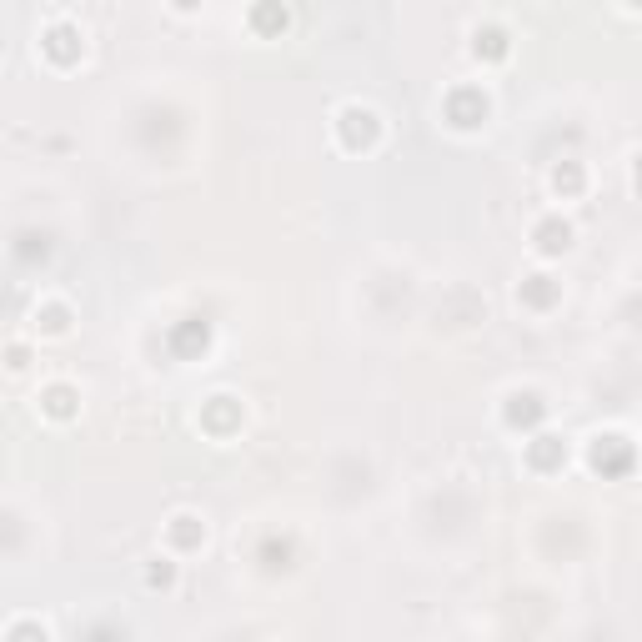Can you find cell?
I'll return each instance as SVG.
<instances>
[{"label":"cell","mask_w":642,"mask_h":642,"mask_svg":"<svg viewBox=\"0 0 642 642\" xmlns=\"http://www.w3.org/2000/svg\"><path fill=\"white\" fill-rule=\"evenodd\" d=\"M332 126H337L342 151H372V146L382 141V116H377L372 106H362V101H347Z\"/></svg>","instance_id":"6da1fadb"},{"label":"cell","mask_w":642,"mask_h":642,"mask_svg":"<svg viewBox=\"0 0 642 642\" xmlns=\"http://www.w3.org/2000/svg\"><path fill=\"white\" fill-rule=\"evenodd\" d=\"M41 56L51 61V66H76L81 56H86V36H81V26L76 21H51L46 31H41Z\"/></svg>","instance_id":"7a4b0ae2"},{"label":"cell","mask_w":642,"mask_h":642,"mask_svg":"<svg viewBox=\"0 0 642 642\" xmlns=\"http://www.w3.org/2000/svg\"><path fill=\"white\" fill-rule=\"evenodd\" d=\"M587 462H592V472L617 477V472H627V467H632V442H627L622 432H597V437H592V447H587Z\"/></svg>","instance_id":"3957f363"},{"label":"cell","mask_w":642,"mask_h":642,"mask_svg":"<svg viewBox=\"0 0 642 642\" xmlns=\"http://www.w3.org/2000/svg\"><path fill=\"white\" fill-rule=\"evenodd\" d=\"M447 121H452L457 131H477V126L487 121V91H482V86H457V91L447 96Z\"/></svg>","instance_id":"277c9868"},{"label":"cell","mask_w":642,"mask_h":642,"mask_svg":"<svg viewBox=\"0 0 642 642\" xmlns=\"http://www.w3.org/2000/svg\"><path fill=\"white\" fill-rule=\"evenodd\" d=\"M201 547H206V517L171 512V522H166V552L186 557V552H201Z\"/></svg>","instance_id":"5b68a950"},{"label":"cell","mask_w":642,"mask_h":642,"mask_svg":"<svg viewBox=\"0 0 642 642\" xmlns=\"http://www.w3.org/2000/svg\"><path fill=\"white\" fill-rule=\"evenodd\" d=\"M572 241H577V231H572V221H562V216H542V221L532 226V251H537L542 261L572 251Z\"/></svg>","instance_id":"8992f818"},{"label":"cell","mask_w":642,"mask_h":642,"mask_svg":"<svg viewBox=\"0 0 642 642\" xmlns=\"http://www.w3.org/2000/svg\"><path fill=\"white\" fill-rule=\"evenodd\" d=\"M36 402H41V417H51V422H76L81 417V392L71 382H46Z\"/></svg>","instance_id":"52a82bcc"},{"label":"cell","mask_w":642,"mask_h":642,"mask_svg":"<svg viewBox=\"0 0 642 642\" xmlns=\"http://www.w3.org/2000/svg\"><path fill=\"white\" fill-rule=\"evenodd\" d=\"M71 321H76V311L66 306V301H36V311H31V327L41 332V337H71Z\"/></svg>","instance_id":"ba28073f"},{"label":"cell","mask_w":642,"mask_h":642,"mask_svg":"<svg viewBox=\"0 0 642 642\" xmlns=\"http://www.w3.org/2000/svg\"><path fill=\"white\" fill-rule=\"evenodd\" d=\"M547 181H552V196H557V201H577V196H582V186H587V171H582V161H572V156H567V161H557V166H552V176H547Z\"/></svg>","instance_id":"9c48e42d"},{"label":"cell","mask_w":642,"mask_h":642,"mask_svg":"<svg viewBox=\"0 0 642 642\" xmlns=\"http://www.w3.org/2000/svg\"><path fill=\"white\" fill-rule=\"evenodd\" d=\"M557 296H562V286H557L547 271H532V276H522V286H517V301H527L532 311H547Z\"/></svg>","instance_id":"30bf717a"},{"label":"cell","mask_w":642,"mask_h":642,"mask_svg":"<svg viewBox=\"0 0 642 642\" xmlns=\"http://www.w3.org/2000/svg\"><path fill=\"white\" fill-rule=\"evenodd\" d=\"M502 417H507V427H537V422L547 417V402H542L537 392H512Z\"/></svg>","instance_id":"8fae6325"},{"label":"cell","mask_w":642,"mask_h":642,"mask_svg":"<svg viewBox=\"0 0 642 642\" xmlns=\"http://www.w3.org/2000/svg\"><path fill=\"white\" fill-rule=\"evenodd\" d=\"M562 462H567V442H562V437L542 432V437H532V442H527V467L552 472V467H562Z\"/></svg>","instance_id":"7c38bea8"},{"label":"cell","mask_w":642,"mask_h":642,"mask_svg":"<svg viewBox=\"0 0 642 642\" xmlns=\"http://www.w3.org/2000/svg\"><path fill=\"white\" fill-rule=\"evenodd\" d=\"M291 26V11L281 6V0H256L251 6V31L256 36H281Z\"/></svg>","instance_id":"4fadbf2b"},{"label":"cell","mask_w":642,"mask_h":642,"mask_svg":"<svg viewBox=\"0 0 642 642\" xmlns=\"http://www.w3.org/2000/svg\"><path fill=\"white\" fill-rule=\"evenodd\" d=\"M472 56H477V61H507V56H512L507 31H502V26H477V31H472Z\"/></svg>","instance_id":"5bb4252c"},{"label":"cell","mask_w":642,"mask_h":642,"mask_svg":"<svg viewBox=\"0 0 642 642\" xmlns=\"http://www.w3.org/2000/svg\"><path fill=\"white\" fill-rule=\"evenodd\" d=\"M141 582H146L151 592H171V587H176V552L151 557V562H146V572H141Z\"/></svg>","instance_id":"9a60e30c"},{"label":"cell","mask_w":642,"mask_h":642,"mask_svg":"<svg viewBox=\"0 0 642 642\" xmlns=\"http://www.w3.org/2000/svg\"><path fill=\"white\" fill-rule=\"evenodd\" d=\"M0 637H6V642H26V637H36V642H41V637H51V627H46L41 617H11Z\"/></svg>","instance_id":"2e32d148"},{"label":"cell","mask_w":642,"mask_h":642,"mask_svg":"<svg viewBox=\"0 0 642 642\" xmlns=\"http://www.w3.org/2000/svg\"><path fill=\"white\" fill-rule=\"evenodd\" d=\"M6 367H11L16 377L31 367V352H26V342H11V347H6Z\"/></svg>","instance_id":"e0dca14e"},{"label":"cell","mask_w":642,"mask_h":642,"mask_svg":"<svg viewBox=\"0 0 642 642\" xmlns=\"http://www.w3.org/2000/svg\"><path fill=\"white\" fill-rule=\"evenodd\" d=\"M176 11H201V0H171Z\"/></svg>","instance_id":"ac0fdd59"},{"label":"cell","mask_w":642,"mask_h":642,"mask_svg":"<svg viewBox=\"0 0 642 642\" xmlns=\"http://www.w3.org/2000/svg\"><path fill=\"white\" fill-rule=\"evenodd\" d=\"M622 6H632V11H642V0H622Z\"/></svg>","instance_id":"d6986e66"}]
</instances>
